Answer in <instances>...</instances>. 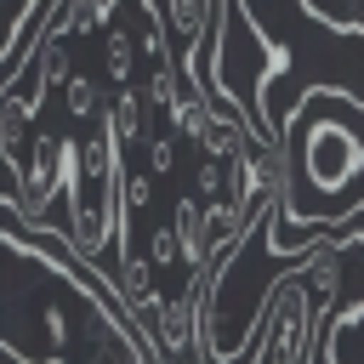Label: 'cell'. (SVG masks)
Here are the masks:
<instances>
[{
  "mask_svg": "<svg viewBox=\"0 0 364 364\" xmlns=\"http://www.w3.org/2000/svg\"><path fill=\"white\" fill-rule=\"evenodd\" d=\"M358 97L307 85L301 102L279 119L273 136V205H284L296 188H318L341 216H358V176H364V136H358Z\"/></svg>",
  "mask_w": 364,
  "mask_h": 364,
  "instance_id": "1",
  "label": "cell"
},
{
  "mask_svg": "<svg viewBox=\"0 0 364 364\" xmlns=\"http://www.w3.org/2000/svg\"><path fill=\"white\" fill-rule=\"evenodd\" d=\"M154 6H159L165 46H171V63H176L182 91H205L199 46H205V34H210V0H154Z\"/></svg>",
  "mask_w": 364,
  "mask_h": 364,
  "instance_id": "2",
  "label": "cell"
},
{
  "mask_svg": "<svg viewBox=\"0 0 364 364\" xmlns=\"http://www.w3.org/2000/svg\"><path fill=\"white\" fill-rule=\"evenodd\" d=\"M358 318H364L358 296H353L347 307H330V313L318 318V330H313L307 364H358Z\"/></svg>",
  "mask_w": 364,
  "mask_h": 364,
  "instance_id": "3",
  "label": "cell"
},
{
  "mask_svg": "<svg viewBox=\"0 0 364 364\" xmlns=\"http://www.w3.org/2000/svg\"><path fill=\"white\" fill-rule=\"evenodd\" d=\"M40 11H46V0H0V80H6V63L17 68V57L28 51Z\"/></svg>",
  "mask_w": 364,
  "mask_h": 364,
  "instance_id": "4",
  "label": "cell"
},
{
  "mask_svg": "<svg viewBox=\"0 0 364 364\" xmlns=\"http://www.w3.org/2000/svg\"><path fill=\"white\" fill-rule=\"evenodd\" d=\"M102 68H108V80H114L119 91H131V74H136V40H131L119 23L102 28Z\"/></svg>",
  "mask_w": 364,
  "mask_h": 364,
  "instance_id": "5",
  "label": "cell"
},
{
  "mask_svg": "<svg viewBox=\"0 0 364 364\" xmlns=\"http://www.w3.org/2000/svg\"><path fill=\"white\" fill-rule=\"evenodd\" d=\"M301 11H307L313 23H324V28H336L341 40H358V34H364L358 0H301Z\"/></svg>",
  "mask_w": 364,
  "mask_h": 364,
  "instance_id": "6",
  "label": "cell"
},
{
  "mask_svg": "<svg viewBox=\"0 0 364 364\" xmlns=\"http://www.w3.org/2000/svg\"><path fill=\"white\" fill-rule=\"evenodd\" d=\"M63 108H68L80 125H97V119H102V85L85 80V74H68V85H63Z\"/></svg>",
  "mask_w": 364,
  "mask_h": 364,
  "instance_id": "7",
  "label": "cell"
},
{
  "mask_svg": "<svg viewBox=\"0 0 364 364\" xmlns=\"http://www.w3.org/2000/svg\"><path fill=\"white\" fill-rule=\"evenodd\" d=\"M171 165H176V142H171V136H148V171L165 176Z\"/></svg>",
  "mask_w": 364,
  "mask_h": 364,
  "instance_id": "8",
  "label": "cell"
},
{
  "mask_svg": "<svg viewBox=\"0 0 364 364\" xmlns=\"http://www.w3.org/2000/svg\"><path fill=\"white\" fill-rule=\"evenodd\" d=\"M148 262H154V267H171V262H176V239H171V228H154V233H148Z\"/></svg>",
  "mask_w": 364,
  "mask_h": 364,
  "instance_id": "9",
  "label": "cell"
}]
</instances>
